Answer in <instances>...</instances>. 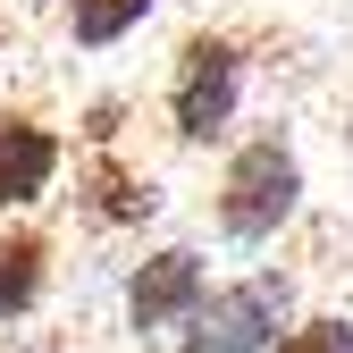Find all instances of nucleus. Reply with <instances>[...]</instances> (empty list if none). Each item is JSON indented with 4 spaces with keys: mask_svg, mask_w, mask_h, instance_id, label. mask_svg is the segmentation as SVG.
I'll list each match as a JSON object with an SVG mask.
<instances>
[{
    "mask_svg": "<svg viewBox=\"0 0 353 353\" xmlns=\"http://www.w3.org/2000/svg\"><path fill=\"white\" fill-rule=\"evenodd\" d=\"M294 194H303V168L278 135H252L236 160H228V185H219V219H228V236L261 244V236H278L286 219H294Z\"/></svg>",
    "mask_w": 353,
    "mask_h": 353,
    "instance_id": "f257e3e1",
    "label": "nucleus"
},
{
    "mask_svg": "<svg viewBox=\"0 0 353 353\" xmlns=\"http://www.w3.org/2000/svg\"><path fill=\"white\" fill-rule=\"evenodd\" d=\"M236 84H244V51L228 34H194L176 51V84H168V118L185 143H210L219 126L236 118Z\"/></svg>",
    "mask_w": 353,
    "mask_h": 353,
    "instance_id": "f03ea898",
    "label": "nucleus"
},
{
    "mask_svg": "<svg viewBox=\"0 0 353 353\" xmlns=\"http://www.w3.org/2000/svg\"><path fill=\"white\" fill-rule=\"evenodd\" d=\"M286 312V278H244L194 312V353H270V328Z\"/></svg>",
    "mask_w": 353,
    "mask_h": 353,
    "instance_id": "7ed1b4c3",
    "label": "nucleus"
},
{
    "mask_svg": "<svg viewBox=\"0 0 353 353\" xmlns=\"http://www.w3.org/2000/svg\"><path fill=\"white\" fill-rule=\"evenodd\" d=\"M126 312H135L143 336L194 320V312H202V261H194V252H152L143 270H135V286H126Z\"/></svg>",
    "mask_w": 353,
    "mask_h": 353,
    "instance_id": "20e7f679",
    "label": "nucleus"
},
{
    "mask_svg": "<svg viewBox=\"0 0 353 353\" xmlns=\"http://www.w3.org/2000/svg\"><path fill=\"white\" fill-rule=\"evenodd\" d=\"M51 176H59V143H51V126H34V118H0V210H26L51 194Z\"/></svg>",
    "mask_w": 353,
    "mask_h": 353,
    "instance_id": "39448f33",
    "label": "nucleus"
},
{
    "mask_svg": "<svg viewBox=\"0 0 353 353\" xmlns=\"http://www.w3.org/2000/svg\"><path fill=\"white\" fill-rule=\"evenodd\" d=\"M42 236H0V320H17L34 312V294H42Z\"/></svg>",
    "mask_w": 353,
    "mask_h": 353,
    "instance_id": "423d86ee",
    "label": "nucleus"
},
{
    "mask_svg": "<svg viewBox=\"0 0 353 353\" xmlns=\"http://www.w3.org/2000/svg\"><path fill=\"white\" fill-rule=\"evenodd\" d=\"M143 17H152V0H68V34L84 42V51H101V42L135 34Z\"/></svg>",
    "mask_w": 353,
    "mask_h": 353,
    "instance_id": "0eeeda50",
    "label": "nucleus"
},
{
    "mask_svg": "<svg viewBox=\"0 0 353 353\" xmlns=\"http://www.w3.org/2000/svg\"><path fill=\"white\" fill-rule=\"evenodd\" d=\"M278 353H353V320H303Z\"/></svg>",
    "mask_w": 353,
    "mask_h": 353,
    "instance_id": "6e6552de",
    "label": "nucleus"
}]
</instances>
